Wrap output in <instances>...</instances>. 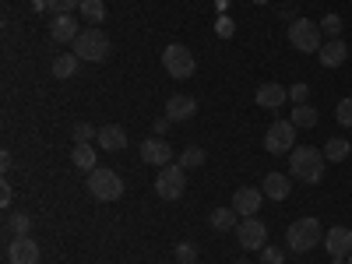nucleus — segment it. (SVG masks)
<instances>
[{
    "label": "nucleus",
    "instance_id": "nucleus-1",
    "mask_svg": "<svg viewBox=\"0 0 352 264\" xmlns=\"http://www.w3.org/2000/svg\"><path fill=\"white\" fill-rule=\"evenodd\" d=\"M324 166H328L324 152L310 148V144L289 152V173L296 176V180H303V184H320V180H324Z\"/></svg>",
    "mask_w": 352,
    "mask_h": 264
},
{
    "label": "nucleus",
    "instance_id": "nucleus-2",
    "mask_svg": "<svg viewBox=\"0 0 352 264\" xmlns=\"http://www.w3.org/2000/svg\"><path fill=\"white\" fill-rule=\"evenodd\" d=\"M74 46V56L78 60H88V64H102L106 56H109V36L102 32V28H81L78 39L71 43Z\"/></svg>",
    "mask_w": 352,
    "mask_h": 264
},
{
    "label": "nucleus",
    "instance_id": "nucleus-3",
    "mask_svg": "<svg viewBox=\"0 0 352 264\" xmlns=\"http://www.w3.org/2000/svg\"><path fill=\"white\" fill-rule=\"evenodd\" d=\"M285 243L296 250V254H307V250L324 243V226H320L317 219H296V222L285 229Z\"/></svg>",
    "mask_w": 352,
    "mask_h": 264
},
{
    "label": "nucleus",
    "instance_id": "nucleus-4",
    "mask_svg": "<svg viewBox=\"0 0 352 264\" xmlns=\"http://www.w3.org/2000/svg\"><path fill=\"white\" fill-rule=\"evenodd\" d=\"M289 43H292V50H300V53H317L320 46H324L320 21H310V18L289 21Z\"/></svg>",
    "mask_w": 352,
    "mask_h": 264
},
{
    "label": "nucleus",
    "instance_id": "nucleus-5",
    "mask_svg": "<svg viewBox=\"0 0 352 264\" xmlns=\"http://www.w3.org/2000/svg\"><path fill=\"white\" fill-rule=\"evenodd\" d=\"M85 187H88V194H92L96 201H120L124 197V180L113 169H92Z\"/></svg>",
    "mask_w": 352,
    "mask_h": 264
},
{
    "label": "nucleus",
    "instance_id": "nucleus-6",
    "mask_svg": "<svg viewBox=\"0 0 352 264\" xmlns=\"http://www.w3.org/2000/svg\"><path fill=\"white\" fill-rule=\"evenodd\" d=\"M162 67H166V74H169V78L184 81V78H194L197 60H194V53H190L187 46L173 43V46H166V50H162Z\"/></svg>",
    "mask_w": 352,
    "mask_h": 264
},
{
    "label": "nucleus",
    "instance_id": "nucleus-7",
    "mask_svg": "<svg viewBox=\"0 0 352 264\" xmlns=\"http://www.w3.org/2000/svg\"><path fill=\"white\" fill-rule=\"evenodd\" d=\"M184 190H187V169L184 166H159L155 194L162 201H176V197H184Z\"/></svg>",
    "mask_w": 352,
    "mask_h": 264
},
{
    "label": "nucleus",
    "instance_id": "nucleus-8",
    "mask_svg": "<svg viewBox=\"0 0 352 264\" xmlns=\"http://www.w3.org/2000/svg\"><path fill=\"white\" fill-rule=\"evenodd\" d=\"M264 148H268L272 155H285L296 148V124L292 120H275L268 127V134H264Z\"/></svg>",
    "mask_w": 352,
    "mask_h": 264
},
{
    "label": "nucleus",
    "instance_id": "nucleus-9",
    "mask_svg": "<svg viewBox=\"0 0 352 264\" xmlns=\"http://www.w3.org/2000/svg\"><path fill=\"white\" fill-rule=\"evenodd\" d=\"M236 240H240V247L243 250H264L268 247V226H264L261 219H240V226H236Z\"/></svg>",
    "mask_w": 352,
    "mask_h": 264
},
{
    "label": "nucleus",
    "instance_id": "nucleus-10",
    "mask_svg": "<svg viewBox=\"0 0 352 264\" xmlns=\"http://www.w3.org/2000/svg\"><path fill=\"white\" fill-rule=\"evenodd\" d=\"M43 250L32 236H11L8 243V264H39Z\"/></svg>",
    "mask_w": 352,
    "mask_h": 264
},
{
    "label": "nucleus",
    "instance_id": "nucleus-11",
    "mask_svg": "<svg viewBox=\"0 0 352 264\" xmlns=\"http://www.w3.org/2000/svg\"><path fill=\"white\" fill-rule=\"evenodd\" d=\"M261 201H264V190H257V187H240V190H232V204H229V208L236 212L240 219H250V215H257Z\"/></svg>",
    "mask_w": 352,
    "mask_h": 264
},
{
    "label": "nucleus",
    "instance_id": "nucleus-12",
    "mask_svg": "<svg viewBox=\"0 0 352 264\" xmlns=\"http://www.w3.org/2000/svg\"><path fill=\"white\" fill-rule=\"evenodd\" d=\"M141 162L148 166H169L173 162V148L166 138H144L141 141Z\"/></svg>",
    "mask_w": 352,
    "mask_h": 264
},
{
    "label": "nucleus",
    "instance_id": "nucleus-13",
    "mask_svg": "<svg viewBox=\"0 0 352 264\" xmlns=\"http://www.w3.org/2000/svg\"><path fill=\"white\" fill-rule=\"evenodd\" d=\"M324 250L331 257H349L352 254V229L349 226H331L324 232Z\"/></svg>",
    "mask_w": 352,
    "mask_h": 264
},
{
    "label": "nucleus",
    "instance_id": "nucleus-14",
    "mask_svg": "<svg viewBox=\"0 0 352 264\" xmlns=\"http://www.w3.org/2000/svg\"><path fill=\"white\" fill-rule=\"evenodd\" d=\"M285 99H289V92H285L278 81H264L257 92H254V102L261 109H278V106H285Z\"/></svg>",
    "mask_w": 352,
    "mask_h": 264
},
{
    "label": "nucleus",
    "instance_id": "nucleus-15",
    "mask_svg": "<svg viewBox=\"0 0 352 264\" xmlns=\"http://www.w3.org/2000/svg\"><path fill=\"white\" fill-rule=\"evenodd\" d=\"M50 39H53V43H74V39H78V18H74V14H53V21H50Z\"/></svg>",
    "mask_w": 352,
    "mask_h": 264
},
{
    "label": "nucleus",
    "instance_id": "nucleus-16",
    "mask_svg": "<svg viewBox=\"0 0 352 264\" xmlns=\"http://www.w3.org/2000/svg\"><path fill=\"white\" fill-rule=\"evenodd\" d=\"M317 60L324 64V67H342V64L349 60V46H345V39H328L324 46L317 50Z\"/></svg>",
    "mask_w": 352,
    "mask_h": 264
},
{
    "label": "nucleus",
    "instance_id": "nucleus-17",
    "mask_svg": "<svg viewBox=\"0 0 352 264\" xmlns=\"http://www.w3.org/2000/svg\"><path fill=\"white\" fill-rule=\"evenodd\" d=\"M197 113V102L190 96H169L166 99V116L173 124H180V120H190V116Z\"/></svg>",
    "mask_w": 352,
    "mask_h": 264
},
{
    "label": "nucleus",
    "instance_id": "nucleus-18",
    "mask_svg": "<svg viewBox=\"0 0 352 264\" xmlns=\"http://www.w3.org/2000/svg\"><path fill=\"white\" fill-rule=\"evenodd\" d=\"M99 148L102 152H124L127 148V131L120 124H106L99 131Z\"/></svg>",
    "mask_w": 352,
    "mask_h": 264
},
{
    "label": "nucleus",
    "instance_id": "nucleus-19",
    "mask_svg": "<svg viewBox=\"0 0 352 264\" xmlns=\"http://www.w3.org/2000/svg\"><path fill=\"white\" fill-rule=\"evenodd\" d=\"M96 159H99V152H96L88 141L74 144V152H71V162H74V169H81V173H92V169H99V166H96Z\"/></svg>",
    "mask_w": 352,
    "mask_h": 264
},
{
    "label": "nucleus",
    "instance_id": "nucleus-20",
    "mask_svg": "<svg viewBox=\"0 0 352 264\" xmlns=\"http://www.w3.org/2000/svg\"><path fill=\"white\" fill-rule=\"evenodd\" d=\"M261 190H264V197H272V201H285L289 197V176L268 173V176H264V184H261Z\"/></svg>",
    "mask_w": 352,
    "mask_h": 264
},
{
    "label": "nucleus",
    "instance_id": "nucleus-21",
    "mask_svg": "<svg viewBox=\"0 0 352 264\" xmlns=\"http://www.w3.org/2000/svg\"><path fill=\"white\" fill-rule=\"evenodd\" d=\"M236 226H240V215L232 212V208H215V212H212V229L229 232V229H236Z\"/></svg>",
    "mask_w": 352,
    "mask_h": 264
},
{
    "label": "nucleus",
    "instance_id": "nucleus-22",
    "mask_svg": "<svg viewBox=\"0 0 352 264\" xmlns=\"http://www.w3.org/2000/svg\"><path fill=\"white\" fill-rule=\"evenodd\" d=\"M349 152H352V144H349L345 138H331V141L324 144V159H328V162H345Z\"/></svg>",
    "mask_w": 352,
    "mask_h": 264
},
{
    "label": "nucleus",
    "instance_id": "nucleus-23",
    "mask_svg": "<svg viewBox=\"0 0 352 264\" xmlns=\"http://www.w3.org/2000/svg\"><path fill=\"white\" fill-rule=\"evenodd\" d=\"M78 74V56L74 53H60L53 60V78H74Z\"/></svg>",
    "mask_w": 352,
    "mask_h": 264
},
{
    "label": "nucleus",
    "instance_id": "nucleus-24",
    "mask_svg": "<svg viewBox=\"0 0 352 264\" xmlns=\"http://www.w3.org/2000/svg\"><path fill=\"white\" fill-rule=\"evenodd\" d=\"M81 18L85 21H92V25H99V21H106V4L102 0H81Z\"/></svg>",
    "mask_w": 352,
    "mask_h": 264
},
{
    "label": "nucleus",
    "instance_id": "nucleus-25",
    "mask_svg": "<svg viewBox=\"0 0 352 264\" xmlns=\"http://www.w3.org/2000/svg\"><path fill=\"white\" fill-rule=\"evenodd\" d=\"M53 11V14H71L74 8H81V0H36V11Z\"/></svg>",
    "mask_w": 352,
    "mask_h": 264
},
{
    "label": "nucleus",
    "instance_id": "nucleus-26",
    "mask_svg": "<svg viewBox=\"0 0 352 264\" xmlns=\"http://www.w3.org/2000/svg\"><path fill=\"white\" fill-rule=\"evenodd\" d=\"M289 120L296 124V127H314V124H317V109L307 106V102H303V106H292V116H289Z\"/></svg>",
    "mask_w": 352,
    "mask_h": 264
},
{
    "label": "nucleus",
    "instance_id": "nucleus-27",
    "mask_svg": "<svg viewBox=\"0 0 352 264\" xmlns=\"http://www.w3.org/2000/svg\"><path fill=\"white\" fill-rule=\"evenodd\" d=\"M204 159H208V155H204V148H197V144H187L184 155H180V166H184V169H197V166H204Z\"/></svg>",
    "mask_w": 352,
    "mask_h": 264
},
{
    "label": "nucleus",
    "instance_id": "nucleus-28",
    "mask_svg": "<svg viewBox=\"0 0 352 264\" xmlns=\"http://www.w3.org/2000/svg\"><path fill=\"white\" fill-rule=\"evenodd\" d=\"M28 229H32V219H28V215H11L8 219V232H11V236H28Z\"/></svg>",
    "mask_w": 352,
    "mask_h": 264
},
{
    "label": "nucleus",
    "instance_id": "nucleus-29",
    "mask_svg": "<svg viewBox=\"0 0 352 264\" xmlns=\"http://www.w3.org/2000/svg\"><path fill=\"white\" fill-rule=\"evenodd\" d=\"M320 32H324L328 39H342V18L338 14H324L320 18Z\"/></svg>",
    "mask_w": 352,
    "mask_h": 264
},
{
    "label": "nucleus",
    "instance_id": "nucleus-30",
    "mask_svg": "<svg viewBox=\"0 0 352 264\" xmlns=\"http://www.w3.org/2000/svg\"><path fill=\"white\" fill-rule=\"evenodd\" d=\"M335 120H338L342 127H352V96H345V99L338 102V109H335Z\"/></svg>",
    "mask_w": 352,
    "mask_h": 264
},
{
    "label": "nucleus",
    "instance_id": "nucleus-31",
    "mask_svg": "<svg viewBox=\"0 0 352 264\" xmlns=\"http://www.w3.org/2000/svg\"><path fill=\"white\" fill-rule=\"evenodd\" d=\"M289 99L296 102V106H303V102L310 99V85H307V81H296V85L289 88Z\"/></svg>",
    "mask_w": 352,
    "mask_h": 264
},
{
    "label": "nucleus",
    "instance_id": "nucleus-32",
    "mask_svg": "<svg viewBox=\"0 0 352 264\" xmlns=\"http://www.w3.org/2000/svg\"><path fill=\"white\" fill-rule=\"evenodd\" d=\"M215 32H219V39H232V36H236V25H232V18H219L215 21Z\"/></svg>",
    "mask_w": 352,
    "mask_h": 264
},
{
    "label": "nucleus",
    "instance_id": "nucleus-33",
    "mask_svg": "<svg viewBox=\"0 0 352 264\" xmlns=\"http://www.w3.org/2000/svg\"><path fill=\"white\" fill-rule=\"evenodd\" d=\"M176 261H180V264H194L197 261V247L194 243H180V247H176Z\"/></svg>",
    "mask_w": 352,
    "mask_h": 264
},
{
    "label": "nucleus",
    "instance_id": "nucleus-34",
    "mask_svg": "<svg viewBox=\"0 0 352 264\" xmlns=\"http://www.w3.org/2000/svg\"><path fill=\"white\" fill-rule=\"evenodd\" d=\"M92 138H99V131H96L92 124H78V127H74V144H81V141H92Z\"/></svg>",
    "mask_w": 352,
    "mask_h": 264
},
{
    "label": "nucleus",
    "instance_id": "nucleus-35",
    "mask_svg": "<svg viewBox=\"0 0 352 264\" xmlns=\"http://www.w3.org/2000/svg\"><path fill=\"white\" fill-rule=\"evenodd\" d=\"M261 264H285V254L278 247H264L261 250Z\"/></svg>",
    "mask_w": 352,
    "mask_h": 264
},
{
    "label": "nucleus",
    "instance_id": "nucleus-36",
    "mask_svg": "<svg viewBox=\"0 0 352 264\" xmlns=\"http://www.w3.org/2000/svg\"><path fill=\"white\" fill-rule=\"evenodd\" d=\"M169 124H173L169 116H159V120L152 124V131H155V134H166V131H169Z\"/></svg>",
    "mask_w": 352,
    "mask_h": 264
},
{
    "label": "nucleus",
    "instance_id": "nucleus-37",
    "mask_svg": "<svg viewBox=\"0 0 352 264\" xmlns=\"http://www.w3.org/2000/svg\"><path fill=\"white\" fill-rule=\"evenodd\" d=\"M0 204H4V208L11 204V184H4V187H0Z\"/></svg>",
    "mask_w": 352,
    "mask_h": 264
},
{
    "label": "nucleus",
    "instance_id": "nucleus-38",
    "mask_svg": "<svg viewBox=\"0 0 352 264\" xmlns=\"http://www.w3.org/2000/svg\"><path fill=\"white\" fill-rule=\"evenodd\" d=\"M254 4H268V0H254Z\"/></svg>",
    "mask_w": 352,
    "mask_h": 264
},
{
    "label": "nucleus",
    "instance_id": "nucleus-39",
    "mask_svg": "<svg viewBox=\"0 0 352 264\" xmlns=\"http://www.w3.org/2000/svg\"><path fill=\"white\" fill-rule=\"evenodd\" d=\"M345 264H352V254H349V261H345Z\"/></svg>",
    "mask_w": 352,
    "mask_h": 264
},
{
    "label": "nucleus",
    "instance_id": "nucleus-40",
    "mask_svg": "<svg viewBox=\"0 0 352 264\" xmlns=\"http://www.w3.org/2000/svg\"><path fill=\"white\" fill-rule=\"evenodd\" d=\"M240 264H247V261H240Z\"/></svg>",
    "mask_w": 352,
    "mask_h": 264
},
{
    "label": "nucleus",
    "instance_id": "nucleus-41",
    "mask_svg": "<svg viewBox=\"0 0 352 264\" xmlns=\"http://www.w3.org/2000/svg\"><path fill=\"white\" fill-rule=\"evenodd\" d=\"M194 264H197V261H194Z\"/></svg>",
    "mask_w": 352,
    "mask_h": 264
}]
</instances>
